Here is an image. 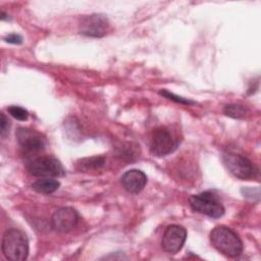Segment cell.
<instances>
[{"label":"cell","mask_w":261,"mask_h":261,"mask_svg":"<svg viewBox=\"0 0 261 261\" xmlns=\"http://www.w3.org/2000/svg\"><path fill=\"white\" fill-rule=\"evenodd\" d=\"M0 127H1V138H5L6 135L8 134L9 132V127H10V123H9V120L8 118L5 116L4 113H1V120H0Z\"/></svg>","instance_id":"obj_17"},{"label":"cell","mask_w":261,"mask_h":261,"mask_svg":"<svg viewBox=\"0 0 261 261\" xmlns=\"http://www.w3.org/2000/svg\"><path fill=\"white\" fill-rule=\"evenodd\" d=\"M108 20L102 14H91L85 16L80 23V33L87 37H103L108 29Z\"/></svg>","instance_id":"obj_8"},{"label":"cell","mask_w":261,"mask_h":261,"mask_svg":"<svg viewBox=\"0 0 261 261\" xmlns=\"http://www.w3.org/2000/svg\"><path fill=\"white\" fill-rule=\"evenodd\" d=\"M7 111L13 118L20 121H24L29 117V112L24 108L19 106H10L7 108Z\"/></svg>","instance_id":"obj_15"},{"label":"cell","mask_w":261,"mask_h":261,"mask_svg":"<svg viewBox=\"0 0 261 261\" xmlns=\"http://www.w3.org/2000/svg\"><path fill=\"white\" fill-rule=\"evenodd\" d=\"M223 162L228 171L238 178L248 179L254 176V167L251 161L238 153L227 152L223 155Z\"/></svg>","instance_id":"obj_6"},{"label":"cell","mask_w":261,"mask_h":261,"mask_svg":"<svg viewBox=\"0 0 261 261\" xmlns=\"http://www.w3.org/2000/svg\"><path fill=\"white\" fill-rule=\"evenodd\" d=\"M2 252L9 260H25L29 255V241L25 233L16 228L7 229L2 240Z\"/></svg>","instance_id":"obj_2"},{"label":"cell","mask_w":261,"mask_h":261,"mask_svg":"<svg viewBox=\"0 0 261 261\" xmlns=\"http://www.w3.org/2000/svg\"><path fill=\"white\" fill-rule=\"evenodd\" d=\"M105 163V159L101 156H93L88 158H83L77 161V169L81 171H90L101 168Z\"/></svg>","instance_id":"obj_13"},{"label":"cell","mask_w":261,"mask_h":261,"mask_svg":"<svg viewBox=\"0 0 261 261\" xmlns=\"http://www.w3.org/2000/svg\"><path fill=\"white\" fill-rule=\"evenodd\" d=\"M77 212L71 207H62L54 212L51 218L52 228L58 232H68L77 223Z\"/></svg>","instance_id":"obj_9"},{"label":"cell","mask_w":261,"mask_h":261,"mask_svg":"<svg viewBox=\"0 0 261 261\" xmlns=\"http://www.w3.org/2000/svg\"><path fill=\"white\" fill-rule=\"evenodd\" d=\"M121 184L128 193L139 194L147 184V176L139 169H130L121 176Z\"/></svg>","instance_id":"obj_11"},{"label":"cell","mask_w":261,"mask_h":261,"mask_svg":"<svg viewBox=\"0 0 261 261\" xmlns=\"http://www.w3.org/2000/svg\"><path fill=\"white\" fill-rule=\"evenodd\" d=\"M159 94L162 95V96H164V97H166V98H168V99H170V100H172V101H174V102L180 103V104H188V105H189V104H193V103H194L193 101H190V100H187V99H185V98L175 96L174 94H172V93H170V92H168V91H166V90H161V91L159 92Z\"/></svg>","instance_id":"obj_16"},{"label":"cell","mask_w":261,"mask_h":261,"mask_svg":"<svg viewBox=\"0 0 261 261\" xmlns=\"http://www.w3.org/2000/svg\"><path fill=\"white\" fill-rule=\"evenodd\" d=\"M187 239V230L181 225L171 224L167 226L161 241L162 249L169 254H175L181 250Z\"/></svg>","instance_id":"obj_7"},{"label":"cell","mask_w":261,"mask_h":261,"mask_svg":"<svg viewBox=\"0 0 261 261\" xmlns=\"http://www.w3.org/2000/svg\"><path fill=\"white\" fill-rule=\"evenodd\" d=\"M212 246L227 257H238L243 252V243L238 234L227 226L218 225L210 232Z\"/></svg>","instance_id":"obj_1"},{"label":"cell","mask_w":261,"mask_h":261,"mask_svg":"<svg viewBox=\"0 0 261 261\" xmlns=\"http://www.w3.org/2000/svg\"><path fill=\"white\" fill-rule=\"evenodd\" d=\"M224 114L232 118L243 119L249 115V109L242 104H228L224 108Z\"/></svg>","instance_id":"obj_14"},{"label":"cell","mask_w":261,"mask_h":261,"mask_svg":"<svg viewBox=\"0 0 261 261\" xmlns=\"http://www.w3.org/2000/svg\"><path fill=\"white\" fill-rule=\"evenodd\" d=\"M178 145V142L166 126H159L153 130L150 150L155 156H165L172 153Z\"/></svg>","instance_id":"obj_5"},{"label":"cell","mask_w":261,"mask_h":261,"mask_svg":"<svg viewBox=\"0 0 261 261\" xmlns=\"http://www.w3.org/2000/svg\"><path fill=\"white\" fill-rule=\"evenodd\" d=\"M29 172L37 177H57L64 174L62 164L52 156H41L33 159L28 164Z\"/></svg>","instance_id":"obj_4"},{"label":"cell","mask_w":261,"mask_h":261,"mask_svg":"<svg viewBox=\"0 0 261 261\" xmlns=\"http://www.w3.org/2000/svg\"><path fill=\"white\" fill-rule=\"evenodd\" d=\"M4 40L10 44H21L22 43V38L16 34H11V35L6 36L4 38Z\"/></svg>","instance_id":"obj_18"},{"label":"cell","mask_w":261,"mask_h":261,"mask_svg":"<svg viewBox=\"0 0 261 261\" xmlns=\"http://www.w3.org/2000/svg\"><path fill=\"white\" fill-rule=\"evenodd\" d=\"M60 184L55 178L42 177L32 184V189L40 194H51L59 188Z\"/></svg>","instance_id":"obj_12"},{"label":"cell","mask_w":261,"mask_h":261,"mask_svg":"<svg viewBox=\"0 0 261 261\" xmlns=\"http://www.w3.org/2000/svg\"><path fill=\"white\" fill-rule=\"evenodd\" d=\"M191 208L211 218H219L224 214V207L212 192H203L190 198Z\"/></svg>","instance_id":"obj_3"},{"label":"cell","mask_w":261,"mask_h":261,"mask_svg":"<svg viewBox=\"0 0 261 261\" xmlns=\"http://www.w3.org/2000/svg\"><path fill=\"white\" fill-rule=\"evenodd\" d=\"M18 144L27 152H38L44 148L45 140L40 133L28 127H19L15 133Z\"/></svg>","instance_id":"obj_10"}]
</instances>
